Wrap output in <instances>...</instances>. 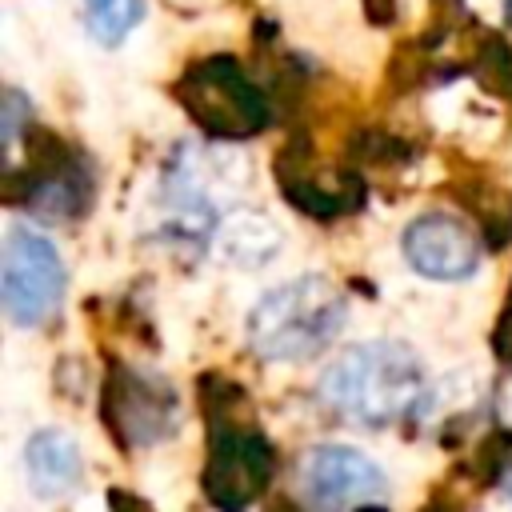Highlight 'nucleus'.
<instances>
[{
    "instance_id": "obj_1",
    "label": "nucleus",
    "mask_w": 512,
    "mask_h": 512,
    "mask_svg": "<svg viewBox=\"0 0 512 512\" xmlns=\"http://www.w3.org/2000/svg\"><path fill=\"white\" fill-rule=\"evenodd\" d=\"M316 392L348 420L388 424L416 408L424 392V364L404 340H360L328 360Z\"/></svg>"
},
{
    "instance_id": "obj_2",
    "label": "nucleus",
    "mask_w": 512,
    "mask_h": 512,
    "mask_svg": "<svg viewBox=\"0 0 512 512\" xmlns=\"http://www.w3.org/2000/svg\"><path fill=\"white\" fill-rule=\"evenodd\" d=\"M344 320H348L344 292L328 276L304 272L268 288L248 308V344L256 356L272 364H300L320 356L340 336Z\"/></svg>"
},
{
    "instance_id": "obj_3",
    "label": "nucleus",
    "mask_w": 512,
    "mask_h": 512,
    "mask_svg": "<svg viewBox=\"0 0 512 512\" xmlns=\"http://www.w3.org/2000/svg\"><path fill=\"white\" fill-rule=\"evenodd\" d=\"M64 260L60 248L28 228V224H12L4 232V256H0V304L12 328H40L56 316L60 300H64Z\"/></svg>"
},
{
    "instance_id": "obj_4",
    "label": "nucleus",
    "mask_w": 512,
    "mask_h": 512,
    "mask_svg": "<svg viewBox=\"0 0 512 512\" xmlns=\"http://www.w3.org/2000/svg\"><path fill=\"white\" fill-rule=\"evenodd\" d=\"M384 488V468L348 444H320L300 464V492L316 512H352L368 500H380Z\"/></svg>"
},
{
    "instance_id": "obj_5",
    "label": "nucleus",
    "mask_w": 512,
    "mask_h": 512,
    "mask_svg": "<svg viewBox=\"0 0 512 512\" xmlns=\"http://www.w3.org/2000/svg\"><path fill=\"white\" fill-rule=\"evenodd\" d=\"M184 104L216 132H248L260 128L264 104L252 80L240 72L232 56H204L184 72L180 84Z\"/></svg>"
},
{
    "instance_id": "obj_6",
    "label": "nucleus",
    "mask_w": 512,
    "mask_h": 512,
    "mask_svg": "<svg viewBox=\"0 0 512 512\" xmlns=\"http://www.w3.org/2000/svg\"><path fill=\"white\" fill-rule=\"evenodd\" d=\"M400 252H404L412 272H420L424 280H440V284L468 280L480 268V240H476V232L464 220L448 216V212L416 216L404 228V236H400Z\"/></svg>"
},
{
    "instance_id": "obj_7",
    "label": "nucleus",
    "mask_w": 512,
    "mask_h": 512,
    "mask_svg": "<svg viewBox=\"0 0 512 512\" xmlns=\"http://www.w3.org/2000/svg\"><path fill=\"white\" fill-rule=\"evenodd\" d=\"M24 472H28V488L40 500H60L80 484L84 460L64 428H36L24 444Z\"/></svg>"
},
{
    "instance_id": "obj_8",
    "label": "nucleus",
    "mask_w": 512,
    "mask_h": 512,
    "mask_svg": "<svg viewBox=\"0 0 512 512\" xmlns=\"http://www.w3.org/2000/svg\"><path fill=\"white\" fill-rule=\"evenodd\" d=\"M216 248H220V260H228L236 268H256L276 256L280 232L272 220H264L256 212H232L228 220H220Z\"/></svg>"
},
{
    "instance_id": "obj_9",
    "label": "nucleus",
    "mask_w": 512,
    "mask_h": 512,
    "mask_svg": "<svg viewBox=\"0 0 512 512\" xmlns=\"http://www.w3.org/2000/svg\"><path fill=\"white\" fill-rule=\"evenodd\" d=\"M144 20V0H84V28L100 48H120Z\"/></svg>"
},
{
    "instance_id": "obj_10",
    "label": "nucleus",
    "mask_w": 512,
    "mask_h": 512,
    "mask_svg": "<svg viewBox=\"0 0 512 512\" xmlns=\"http://www.w3.org/2000/svg\"><path fill=\"white\" fill-rule=\"evenodd\" d=\"M504 16H508V24H512V0H504Z\"/></svg>"
},
{
    "instance_id": "obj_11",
    "label": "nucleus",
    "mask_w": 512,
    "mask_h": 512,
    "mask_svg": "<svg viewBox=\"0 0 512 512\" xmlns=\"http://www.w3.org/2000/svg\"><path fill=\"white\" fill-rule=\"evenodd\" d=\"M504 492H508V500H512V476H508V480H504Z\"/></svg>"
}]
</instances>
